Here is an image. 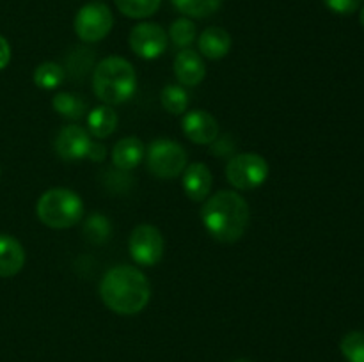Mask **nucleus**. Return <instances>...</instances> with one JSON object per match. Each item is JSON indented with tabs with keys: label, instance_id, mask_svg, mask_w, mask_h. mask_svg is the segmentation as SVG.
<instances>
[{
	"label": "nucleus",
	"instance_id": "nucleus-15",
	"mask_svg": "<svg viewBox=\"0 0 364 362\" xmlns=\"http://www.w3.org/2000/svg\"><path fill=\"white\" fill-rule=\"evenodd\" d=\"M146 148L137 137H124L112 148V163L119 170H132L142 162Z\"/></svg>",
	"mask_w": 364,
	"mask_h": 362
},
{
	"label": "nucleus",
	"instance_id": "nucleus-11",
	"mask_svg": "<svg viewBox=\"0 0 364 362\" xmlns=\"http://www.w3.org/2000/svg\"><path fill=\"white\" fill-rule=\"evenodd\" d=\"M181 130L187 135L188 141L199 146H208L219 137V123L210 112L201 109L191 110L183 116Z\"/></svg>",
	"mask_w": 364,
	"mask_h": 362
},
{
	"label": "nucleus",
	"instance_id": "nucleus-7",
	"mask_svg": "<svg viewBox=\"0 0 364 362\" xmlns=\"http://www.w3.org/2000/svg\"><path fill=\"white\" fill-rule=\"evenodd\" d=\"M112 11L102 2L85 4L75 16V32L85 43H98L105 39L112 31Z\"/></svg>",
	"mask_w": 364,
	"mask_h": 362
},
{
	"label": "nucleus",
	"instance_id": "nucleus-29",
	"mask_svg": "<svg viewBox=\"0 0 364 362\" xmlns=\"http://www.w3.org/2000/svg\"><path fill=\"white\" fill-rule=\"evenodd\" d=\"M107 156V148L102 144V142H92L91 148H89L87 158L92 160V162H103Z\"/></svg>",
	"mask_w": 364,
	"mask_h": 362
},
{
	"label": "nucleus",
	"instance_id": "nucleus-32",
	"mask_svg": "<svg viewBox=\"0 0 364 362\" xmlns=\"http://www.w3.org/2000/svg\"><path fill=\"white\" fill-rule=\"evenodd\" d=\"M235 362H251V361H235Z\"/></svg>",
	"mask_w": 364,
	"mask_h": 362
},
{
	"label": "nucleus",
	"instance_id": "nucleus-31",
	"mask_svg": "<svg viewBox=\"0 0 364 362\" xmlns=\"http://www.w3.org/2000/svg\"><path fill=\"white\" fill-rule=\"evenodd\" d=\"M359 18H361V23H363V27H364V7L361 9V16H359Z\"/></svg>",
	"mask_w": 364,
	"mask_h": 362
},
{
	"label": "nucleus",
	"instance_id": "nucleus-9",
	"mask_svg": "<svg viewBox=\"0 0 364 362\" xmlns=\"http://www.w3.org/2000/svg\"><path fill=\"white\" fill-rule=\"evenodd\" d=\"M130 48L137 57L146 60L159 59L167 50V32L159 23L142 21L130 32Z\"/></svg>",
	"mask_w": 364,
	"mask_h": 362
},
{
	"label": "nucleus",
	"instance_id": "nucleus-20",
	"mask_svg": "<svg viewBox=\"0 0 364 362\" xmlns=\"http://www.w3.org/2000/svg\"><path fill=\"white\" fill-rule=\"evenodd\" d=\"M223 2L224 0H171V4L181 14L188 18H198V20L215 14L223 6Z\"/></svg>",
	"mask_w": 364,
	"mask_h": 362
},
{
	"label": "nucleus",
	"instance_id": "nucleus-28",
	"mask_svg": "<svg viewBox=\"0 0 364 362\" xmlns=\"http://www.w3.org/2000/svg\"><path fill=\"white\" fill-rule=\"evenodd\" d=\"M213 144V153H215L217 156H230L231 153H233V149H235V144H233V141H231V138H219L217 137L215 141L212 142Z\"/></svg>",
	"mask_w": 364,
	"mask_h": 362
},
{
	"label": "nucleus",
	"instance_id": "nucleus-2",
	"mask_svg": "<svg viewBox=\"0 0 364 362\" xmlns=\"http://www.w3.org/2000/svg\"><path fill=\"white\" fill-rule=\"evenodd\" d=\"M206 233L220 243H235L245 234L251 220L247 201L238 192L220 190L208 197L201 208Z\"/></svg>",
	"mask_w": 364,
	"mask_h": 362
},
{
	"label": "nucleus",
	"instance_id": "nucleus-10",
	"mask_svg": "<svg viewBox=\"0 0 364 362\" xmlns=\"http://www.w3.org/2000/svg\"><path fill=\"white\" fill-rule=\"evenodd\" d=\"M91 133L78 124H68L60 128L57 133L53 148L55 153L66 162H77V160L87 158L89 148H91Z\"/></svg>",
	"mask_w": 364,
	"mask_h": 362
},
{
	"label": "nucleus",
	"instance_id": "nucleus-24",
	"mask_svg": "<svg viewBox=\"0 0 364 362\" xmlns=\"http://www.w3.org/2000/svg\"><path fill=\"white\" fill-rule=\"evenodd\" d=\"M196 23L191 18H180L169 28V39L181 50L188 48L196 41Z\"/></svg>",
	"mask_w": 364,
	"mask_h": 362
},
{
	"label": "nucleus",
	"instance_id": "nucleus-18",
	"mask_svg": "<svg viewBox=\"0 0 364 362\" xmlns=\"http://www.w3.org/2000/svg\"><path fill=\"white\" fill-rule=\"evenodd\" d=\"M52 105L57 114L71 121H78L80 117H84L85 110H87V102L75 92H60L52 99Z\"/></svg>",
	"mask_w": 364,
	"mask_h": 362
},
{
	"label": "nucleus",
	"instance_id": "nucleus-26",
	"mask_svg": "<svg viewBox=\"0 0 364 362\" xmlns=\"http://www.w3.org/2000/svg\"><path fill=\"white\" fill-rule=\"evenodd\" d=\"M110 231H112V227H110L109 219H105L103 215L95 213V215H91L85 220L84 233L85 236L89 238V241H92V243H103V241L109 238Z\"/></svg>",
	"mask_w": 364,
	"mask_h": 362
},
{
	"label": "nucleus",
	"instance_id": "nucleus-12",
	"mask_svg": "<svg viewBox=\"0 0 364 362\" xmlns=\"http://www.w3.org/2000/svg\"><path fill=\"white\" fill-rule=\"evenodd\" d=\"M181 185L183 192L191 201L201 202L206 201L212 190V172L206 167V163L196 162L185 167L181 174Z\"/></svg>",
	"mask_w": 364,
	"mask_h": 362
},
{
	"label": "nucleus",
	"instance_id": "nucleus-16",
	"mask_svg": "<svg viewBox=\"0 0 364 362\" xmlns=\"http://www.w3.org/2000/svg\"><path fill=\"white\" fill-rule=\"evenodd\" d=\"M25 251L9 234H0V277H13L23 268Z\"/></svg>",
	"mask_w": 364,
	"mask_h": 362
},
{
	"label": "nucleus",
	"instance_id": "nucleus-13",
	"mask_svg": "<svg viewBox=\"0 0 364 362\" xmlns=\"http://www.w3.org/2000/svg\"><path fill=\"white\" fill-rule=\"evenodd\" d=\"M174 75H176L178 82L187 87L201 84L206 77V64L201 53H196L191 48L181 50L174 59Z\"/></svg>",
	"mask_w": 364,
	"mask_h": 362
},
{
	"label": "nucleus",
	"instance_id": "nucleus-14",
	"mask_svg": "<svg viewBox=\"0 0 364 362\" xmlns=\"http://www.w3.org/2000/svg\"><path fill=\"white\" fill-rule=\"evenodd\" d=\"M199 53L210 60H219L230 53L231 35L223 27H208L198 39Z\"/></svg>",
	"mask_w": 364,
	"mask_h": 362
},
{
	"label": "nucleus",
	"instance_id": "nucleus-1",
	"mask_svg": "<svg viewBox=\"0 0 364 362\" xmlns=\"http://www.w3.org/2000/svg\"><path fill=\"white\" fill-rule=\"evenodd\" d=\"M100 297L110 311L123 316L141 312L151 298L148 277L135 266L117 265L103 275Z\"/></svg>",
	"mask_w": 364,
	"mask_h": 362
},
{
	"label": "nucleus",
	"instance_id": "nucleus-21",
	"mask_svg": "<svg viewBox=\"0 0 364 362\" xmlns=\"http://www.w3.org/2000/svg\"><path fill=\"white\" fill-rule=\"evenodd\" d=\"M66 78V71L57 62H43L34 71V84L45 91L57 89Z\"/></svg>",
	"mask_w": 364,
	"mask_h": 362
},
{
	"label": "nucleus",
	"instance_id": "nucleus-3",
	"mask_svg": "<svg viewBox=\"0 0 364 362\" xmlns=\"http://www.w3.org/2000/svg\"><path fill=\"white\" fill-rule=\"evenodd\" d=\"M92 91L107 105H121L137 91V73L123 57H107L92 71Z\"/></svg>",
	"mask_w": 364,
	"mask_h": 362
},
{
	"label": "nucleus",
	"instance_id": "nucleus-8",
	"mask_svg": "<svg viewBox=\"0 0 364 362\" xmlns=\"http://www.w3.org/2000/svg\"><path fill=\"white\" fill-rule=\"evenodd\" d=\"M128 251L132 259L141 266H153L164 256V236L159 227L151 224H139L128 238Z\"/></svg>",
	"mask_w": 364,
	"mask_h": 362
},
{
	"label": "nucleus",
	"instance_id": "nucleus-5",
	"mask_svg": "<svg viewBox=\"0 0 364 362\" xmlns=\"http://www.w3.org/2000/svg\"><path fill=\"white\" fill-rule=\"evenodd\" d=\"M146 165L155 177L174 180L187 167V151L183 146L169 138H156L146 149Z\"/></svg>",
	"mask_w": 364,
	"mask_h": 362
},
{
	"label": "nucleus",
	"instance_id": "nucleus-6",
	"mask_svg": "<svg viewBox=\"0 0 364 362\" xmlns=\"http://www.w3.org/2000/svg\"><path fill=\"white\" fill-rule=\"evenodd\" d=\"M269 177V163L256 153H238L228 162L226 180L238 190H255Z\"/></svg>",
	"mask_w": 364,
	"mask_h": 362
},
{
	"label": "nucleus",
	"instance_id": "nucleus-27",
	"mask_svg": "<svg viewBox=\"0 0 364 362\" xmlns=\"http://www.w3.org/2000/svg\"><path fill=\"white\" fill-rule=\"evenodd\" d=\"M326 6L336 14H352L361 7L363 0H323Z\"/></svg>",
	"mask_w": 364,
	"mask_h": 362
},
{
	"label": "nucleus",
	"instance_id": "nucleus-19",
	"mask_svg": "<svg viewBox=\"0 0 364 362\" xmlns=\"http://www.w3.org/2000/svg\"><path fill=\"white\" fill-rule=\"evenodd\" d=\"M66 75H70L75 80L84 78L89 71L95 67V53L89 48H73L66 57V66H63Z\"/></svg>",
	"mask_w": 364,
	"mask_h": 362
},
{
	"label": "nucleus",
	"instance_id": "nucleus-4",
	"mask_svg": "<svg viewBox=\"0 0 364 362\" xmlns=\"http://www.w3.org/2000/svg\"><path fill=\"white\" fill-rule=\"evenodd\" d=\"M36 215L50 229H68L84 215V201L70 188H50L39 197Z\"/></svg>",
	"mask_w": 364,
	"mask_h": 362
},
{
	"label": "nucleus",
	"instance_id": "nucleus-25",
	"mask_svg": "<svg viewBox=\"0 0 364 362\" xmlns=\"http://www.w3.org/2000/svg\"><path fill=\"white\" fill-rule=\"evenodd\" d=\"M340 348L348 362H364V332H348L341 339Z\"/></svg>",
	"mask_w": 364,
	"mask_h": 362
},
{
	"label": "nucleus",
	"instance_id": "nucleus-23",
	"mask_svg": "<svg viewBox=\"0 0 364 362\" xmlns=\"http://www.w3.org/2000/svg\"><path fill=\"white\" fill-rule=\"evenodd\" d=\"M160 102L167 112L181 116V114L187 112L188 92L181 85H166L162 89V94H160Z\"/></svg>",
	"mask_w": 364,
	"mask_h": 362
},
{
	"label": "nucleus",
	"instance_id": "nucleus-22",
	"mask_svg": "<svg viewBox=\"0 0 364 362\" xmlns=\"http://www.w3.org/2000/svg\"><path fill=\"white\" fill-rule=\"evenodd\" d=\"M114 2L124 16L142 20L153 16L159 11L162 0H114Z\"/></svg>",
	"mask_w": 364,
	"mask_h": 362
},
{
	"label": "nucleus",
	"instance_id": "nucleus-30",
	"mask_svg": "<svg viewBox=\"0 0 364 362\" xmlns=\"http://www.w3.org/2000/svg\"><path fill=\"white\" fill-rule=\"evenodd\" d=\"M11 60V46L9 43H7V39L4 38V35H0V70H4V67L9 64Z\"/></svg>",
	"mask_w": 364,
	"mask_h": 362
},
{
	"label": "nucleus",
	"instance_id": "nucleus-17",
	"mask_svg": "<svg viewBox=\"0 0 364 362\" xmlns=\"http://www.w3.org/2000/svg\"><path fill=\"white\" fill-rule=\"evenodd\" d=\"M89 133L96 138H105L112 135L117 128V114L109 105L96 106L87 117Z\"/></svg>",
	"mask_w": 364,
	"mask_h": 362
}]
</instances>
